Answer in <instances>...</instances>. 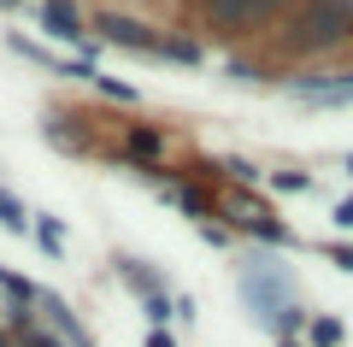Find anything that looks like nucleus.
I'll return each instance as SVG.
<instances>
[{"label": "nucleus", "mask_w": 353, "mask_h": 347, "mask_svg": "<svg viewBox=\"0 0 353 347\" xmlns=\"http://www.w3.org/2000/svg\"><path fill=\"white\" fill-rule=\"evenodd\" d=\"M36 236H41V248H48V253H65V230H59V218H41V224H36Z\"/></svg>", "instance_id": "6e6552de"}, {"label": "nucleus", "mask_w": 353, "mask_h": 347, "mask_svg": "<svg viewBox=\"0 0 353 347\" xmlns=\"http://www.w3.org/2000/svg\"><path fill=\"white\" fill-rule=\"evenodd\" d=\"M0 283L12 288V295H18V300H36V288H30V283H24V277H12V271H0Z\"/></svg>", "instance_id": "9d476101"}, {"label": "nucleus", "mask_w": 353, "mask_h": 347, "mask_svg": "<svg viewBox=\"0 0 353 347\" xmlns=\"http://www.w3.org/2000/svg\"><path fill=\"white\" fill-rule=\"evenodd\" d=\"M347 36H353V0H306L289 18V30H283V41L294 53H324Z\"/></svg>", "instance_id": "f257e3e1"}, {"label": "nucleus", "mask_w": 353, "mask_h": 347, "mask_svg": "<svg viewBox=\"0 0 353 347\" xmlns=\"http://www.w3.org/2000/svg\"><path fill=\"white\" fill-rule=\"evenodd\" d=\"M130 148H136V153H153V148H159V136H153V130H141V136H130Z\"/></svg>", "instance_id": "9b49d317"}, {"label": "nucleus", "mask_w": 353, "mask_h": 347, "mask_svg": "<svg viewBox=\"0 0 353 347\" xmlns=\"http://www.w3.org/2000/svg\"><path fill=\"white\" fill-rule=\"evenodd\" d=\"M0 347H12V341H6V335H0Z\"/></svg>", "instance_id": "f3484780"}, {"label": "nucleus", "mask_w": 353, "mask_h": 347, "mask_svg": "<svg viewBox=\"0 0 353 347\" xmlns=\"http://www.w3.org/2000/svg\"><path fill=\"white\" fill-rule=\"evenodd\" d=\"M236 224H248L259 236H283V224L271 218V206H253V200H236Z\"/></svg>", "instance_id": "423d86ee"}, {"label": "nucleus", "mask_w": 353, "mask_h": 347, "mask_svg": "<svg viewBox=\"0 0 353 347\" xmlns=\"http://www.w3.org/2000/svg\"><path fill=\"white\" fill-rule=\"evenodd\" d=\"M0 224H6V230H12V236H24V230H30V218H24V206H18L12 195H0Z\"/></svg>", "instance_id": "0eeeda50"}, {"label": "nucleus", "mask_w": 353, "mask_h": 347, "mask_svg": "<svg viewBox=\"0 0 353 347\" xmlns=\"http://www.w3.org/2000/svg\"><path fill=\"white\" fill-rule=\"evenodd\" d=\"M277 188H289V195H301V188H312V183H306V177H294V171H283V177H277Z\"/></svg>", "instance_id": "f8f14e48"}, {"label": "nucleus", "mask_w": 353, "mask_h": 347, "mask_svg": "<svg viewBox=\"0 0 353 347\" xmlns=\"http://www.w3.org/2000/svg\"><path fill=\"white\" fill-rule=\"evenodd\" d=\"M336 224H341V230H353V200H341V206H336Z\"/></svg>", "instance_id": "4468645a"}, {"label": "nucleus", "mask_w": 353, "mask_h": 347, "mask_svg": "<svg viewBox=\"0 0 353 347\" xmlns=\"http://www.w3.org/2000/svg\"><path fill=\"white\" fill-rule=\"evenodd\" d=\"M283 347H294V341H283Z\"/></svg>", "instance_id": "6ab92c4d"}, {"label": "nucleus", "mask_w": 353, "mask_h": 347, "mask_svg": "<svg viewBox=\"0 0 353 347\" xmlns=\"http://www.w3.org/2000/svg\"><path fill=\"white\" fill-rule=\"evenodd\" d=\"M41 24H48V36H59V41L83 36V18H77L71 0H48V6H41Z\"/></svg>", "instance_id": "39448f33"}, {"label": "nucleus", "mask_w": 353, "mask_h": 347, "mask_svg": "<svg viewBox=\"0 0 353 347\" xmlns=\"http://www.w3.org/2000/svg\"><path fill=\"white\" fill-rule=\"evenodd\" d=\"M148 318H153V324H165V318H171V306H165V295H153V300H148Z\"/></svg>", "instance_id": "ddd939ff"}, {"label": "nucleus", "mask_w": 353, "mask_h": 347, "mask_svg": "<svg viewBox=\"0 0 353 347\" xmlns=\"http://www.w3.org/2000/svg\"><path fill=\"white\" fill-rule=\"evenodd\" d=\"M336 335H341V324H336V318H318V324H312V341H318V347H330Z\"/></svg>", "instance_id": "1a4fd4ad"}, {"label": "nucleus", "mask_w": 353, "mask_h": 347, "mask_svg": "<svg viewBox=\"0 0 353 347\" xmlns=\"http://www.w3.org/2000/svg\"><path fill=\"white\" fill-rule=\"evenodd\" d=\"M248 300L259 306V318L271 324V330H289V324L301 318V306L289 300V277H283L271 259H253V271H248Z\"/></svg>", "instance_id": "f03ea898"}, {"label": "nucleus", "mask_w": 353, "mask_h": 347, "mask_svg": "<svg viewBox=\"0 0 353 347\" xmlns=\"http://www.w3.org/2000/svg\"><path fill=\"white\" fill-rule=\"evenodd\" d=\"M347 171H353V153H347Z\"/></svg>", "instance_id": "a211bd4d"}, {"label": "nucleus", "mask_w": 353, "mask_h": 347, "mask_svg": "<svg viewBox=\"0 0 353 347\" xmlns=\"http://www.w3.org/2000/svg\"><path fill=\"white\" fill-rule=\"evenodd\" d=\"M101 36L106 41H124V48H141V53H171L165 41H153L141 24H130V18H101Z\"/></svg>", "instance_id": "20e7f679"}, {"label": "nucleus", "mask_w": 353, "mask_h": 347, "mask_svg": "<svg viewBox=\"0 0 353 347\" xmlns=\"http://www.w3.org/2000/svg\"><path fill=\"white\" fill-rule=\"evenodd\" d=\"M148 347H176V341H171L165 330H153V335H148Z\"/></svg>", "instance_id": "dca6fc26"}, {"label": "nucleus", "mask_w": 353, "mask_h": 347, "mask_svg": "<svg viewBox=\"0 0 353 347\" xmlns=\"http://www.w3.org/2000/svg\"><path fill=\"white\" fill-rule=\"evenodd\" d=\"M336 265H341V271H353V248H336Z\"/></svg>", "instance_id": "2eb2a0df"}, {"label": "nucleus", "mask_w": 353, "mask_h": 347, "mask_svg": "<svg viewBox=\"0 0 353 347\" xmlns=\"http://www.w3.org/2000/svg\"><path fill=\"white\" fill-rule=\"evenodd\" d=\"M271 6H283V0H206V12H212V24H230V30H248L259 24Z\"/></svg>", "instance_id": "7ed1b4c3"}]
</instances>
